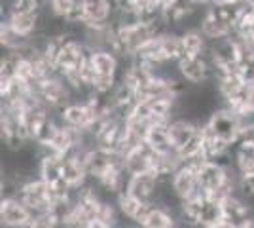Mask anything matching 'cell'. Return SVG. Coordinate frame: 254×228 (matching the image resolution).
<instances>
[{"instance_id":"5b68a950","label":"cell","mask_w":254,"mask_h":228,"mask_svg":"<svg viewBox=\"0 0 254 228\" xmlns=\"http://www.w3.org/2000/svg\"><path fill=\"white\" fill-rule=\"evenodd\" d=\"M91 65L97 71V75H110V76H120V71L124 67V59L108 50V48H103V50H91Z\"/></svg>"},{"instance_id":"4fadbf2b","label":"cell","mask_w":254,"mask_h":228,"mask_svg":"<svg viewBox=\"0 0 254 228\" xmlns=\"http://www.w3.org/2000/svg\"><path fill=\"white\" fill-rule=\"evenodd\" d=\"M38 175L48 185L61 179V158H42L38 165Z\"/></svg>"},{"instance_id":"e0dca14e","label":"cell","mask_w":254,"mask_h":228,"mask_svg":"<svg viewBox=\"0 0 254 228\" xmlns=\"http://www.w3.org/2000/svg\"><path fill=\"white\" fill-rule=\"evenodd\" d=\"M245 4H249L251 8H254V0H245Z\"/></svg>"},{"instance_id":"5bb4252c","label":"cell","mask_w":254,"mask_h":228,"mask_svg":"<svg viewBox=\"0 0 254 228\" xmlns=\"http://www.w3.org/2000/svg\"><path fill=\"white\" fill-rule=\"evenodd\" d=\"M224 217V209H222V204H218V202H212V200H207L205 202V206L201 209V217H199V225L203 227L211 228L214 227L220 219Z\"/></svg>"},{"instance_id":"ac0fdd59","label":"cell","mask_w":254,"mask_h":228,"mask_svg":"<svg viewBox=\"0 0 254 228\" xmlns=\"http://www.w3.org/2000/svg\"><path fill=\"white\" fill-rule=\"evenodd\" d=\"M253 29H254V19H253Z\"/></svg>"},{"instance_id":"8992f818","label":"cell","mask_w":254,"mask_h":228,"mask_svg":"<svg viewBox=\"0 0 254 228\" xmlns=\"http://www.w3.org/2000/svg\"><path fill=\"white\" fill-rule=\"evenodd\" d=\"M171 185H173V190L177 192L180 200H188V198H191V196L197 194L201 190L197 173L188 169V167H184V165H180L179 169L175 171V175L171 177Z\"/></svg>"},{"instance_id":"9c48e42d","label":"cell","mask_w":254,"mask_h":228,"mask_svg":"<svg viewBox=\"0 0 254 228\" xmlns=\"http://www.w3.org/2000/svg\"><path fill=\"white\" fill-rule=\"evenodd\" d=\"M140 228H179V217L169 209L158 206V204H152Z\"/></svg>"},{"instance_id":"7a4b0ae2","label":"cell","mask_w":254,"mask_h":228,"mask_svg":"<svg viewBox=\"0 0 254 228\" xmlns=\"http://www.w3.org/2000/svg\"><path fill=\"white\" fill-rule=\"evenodd\" d=\"M158 185L159 177L154 171L131 175L129 183H127V192L138 200H142V202H154V196L158 192Z\"/></svg>"},{"instance_id":"8fae6325","label":"cell","mask_w":254,"mask_h":228,"mask_svg":"<svg viewBox=\"0 0 254 228\" xmlns=\"http://www.w3.org/2000/svg\"><path fill=\"white\" fill-rule=\"evenodd\" d=\"M182 46H184V57H197L209 50V40L199 29H190L180 34Z\"/></svg>"},{"instance_id":"52a82bcc","label":"cell","mask_w":254,"mask_h":228,"mask_svg":"<svg viewBox=\"0 0 254 228\" xmlns=\"http://www.w3.org/2000/svg\"><path fill=\"white\" fill-rule=\"evenodd\" d=\"M199 31L205 34V38L209 42H214V40H220V38H226L233 33V27L230 23L222 21L211 8H205V13H203L201 25H199Z\"/></svg>"},{"instance_id":"6da1fadb","label":"cell","mask_w":254,"mask_h":228,"mask_svg":"<svg viewBox=\"0 0 254 228\" xmlns=\"http://www.w3.org/2000/svg\"><path fill=\"white\" fill-rule=\"evenodd\" d=\"M32 213L29 206L19 198H2L0 204V221L6 228H27L32 221Z\"/></svg>"},{"instance_id":"ba28073f","label":"cell","mask_w":254,"mask_h":228,"mask_svg":"<svg viewBox=\"0 0 254 228\" xmlns=\"http://www.w3.org/2000/svg\"><path fill=\"white\" fill-rule=\"evenodd\" d=\"M226 177H228V173H226V165L209 160V162L199 169V173H197L199 188L209 194V192L216 190V188H220V186L226 183Z\"/></svg>"},{"instance_id":"7c38bea8","label":"cell","mask_w":254,"mask_h":228,"mask_svg":"<svg viewBox=\"0 0 254 228\" xmlns=\"http://www.w3.org/2000/svg\"><path fill=\"white\" fill-rule=\"evenodd\" d=\"M169 124H159V126H152L146 135V141L152 145V149H156L161 154H169L173 152V143L169 137Z\"/></svg>"},{"instance_id":"277c9868","label":"cell","mask_w":254,"mask_h":228,"mask_svg":"<svg viewBox=\"0 0 254 228\" xmlns=\"http://www.w3.org/2000/svg\"><path fill=\"white\" fill-rule=\"evenodd\" d=\"M167 130H169L173 149L179 152L180 149H184L197 135L199 124H195L193 120H188V118H175L169 122V128Z\"/></svg>"},{"instance_id":"2e32d148","label":"cell","mask_w":254,"mask_h":228,"mask_svg":"<svg viewBox=\"0 0 254 228\" xmlns=\"http://www.w3.org/2000/svg\"><path fill=\"white\" fill-rule=\"evenodd\" d=\"M211 228H239L233 221H230V219H226V217H222L214 227H211Z\"/></svg>"},{"instance_id":"30bf717a","label":"cell","mask_w":254,"mask_h":228,"mask_svg":"<svg viewBox=\"0 0 254 228\" xmlns=\"http://www.w3.org/2000/svg\"><path fill=\"white\" fill-rule=\"evenodd\" d=\"M61 177L74 188H78V186L85 185L87 171H85V165L80 160H76L72 156H61Z\"/></svg>"},{"instance_id":"9a60e30c","label":"cell","mask_w":254,"mask_h":228,"mask_svg":"<svg viewBox=\"0 0 254 228\" xmlns=\"http://www.w3.org/2000/svg\"><path fill=\"white\" fill-rule=\"evenodd\" d=\"M27 228H61V223L55 219L52 211H46V213H36Z\"/></svg>"},{"instance_id":"3957f363","label":"cell","mask_w":254,"mask_h":228,"mask_svg":"<svg viewBox=\"0 0 254 228\" xmlns=\"http://www.w3.org/2000/svg\"><path fill=\"white\" fill-rule=\"evenodd\" d=\"M2 19L10 23L15 33H19L21 36H29L38 33L40 29V19H42V11L40 10H29V11H11L2 15Z\"/></svg>"}]
</instances>
